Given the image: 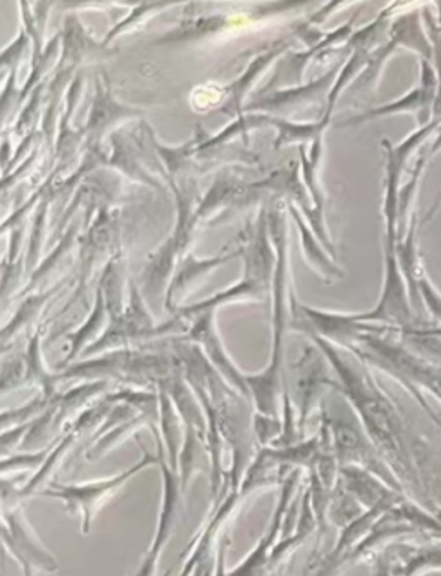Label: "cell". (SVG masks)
I'll use <instances>...</instances> for the list:
<instances>
[{
  "instance_id": "30bf717a",
  "label": "cell",
  "mask_w": 441,
  "mask_h": 576,
  "mask_svg": "<svg viewBox=\"0 0 441 576\" xmlns=\"http://www.w3.org/2000/svg\"><path fill=\"white\" fill-rule=\"evenodd\" d=\"M195 576H214L213 575V565H204L202 568L197 569Z\"/></svg>"
},
{
  "instance_id": "5b68a950",
  "label": "cell",
  "mask_w": 441,
  "mask_h": 576,
  "mask_svg": "<svg viewBox=\"0 0 441 576\" xmlns=\"http://www.w3.org/2000/svg\"><path fill=\"white\" fill-rule=\"evenodd\" d=\"M300 478H302V470H295L284 480L283 486L280 487V499H278L265 537L260 538L252 553L248 554L237 568L228 569L226 576H271L269 575V559L278 545V538L283 533L284 521H287L288 511L295 499Z\"/></svg>"
},
{
  "instance_id": "ba28073f",
  "label": "cell",
  "mask_w": 441,
  "mask_h": 576,
  "mask_svg": "<svg viewBox=\"0 0 441 576\" xmlns=\"http://www.w3.org/2000/svg\"><path fill=\"white\" fill-rule=\"evenodd\" d=\"M52 446L45 447V449L20 450V452L2 456V474L8 477L9 473H23L26 470L39 471L45 459L51 455Z\"/></svg>"
},
{
  "instance_id": "52a82bcc",
  "label": "cell",
  "mask_w": 441,
  "mask_h": 576,
  "mask_svg": "<svg viewBox=\"0 0 441 576\" xmlns=\"http://www.w3.org/2000/svg\"><path fill=\"white\" fill-rule=\"evenodd\" d=\"M161 407H159V434H161L162 444L165 447V456L170 461L171 468L178 471V461H180V450H182L183 434H185V425H183L182 416L178 413L176 407L165 399V395H161Z\"/></svg>"
},
{
  "instance_id": "8992f818",
  "label": "cell",
  "mask_w": 441,
  "mask_h": 576,
  "mask_svg": "<svg viewBox=\"0 0 441 576\" xmlns=\"http://www.w3.org/2000/svg\"><path fill=\"white\" fill-rule=\"evenodd\" d=\"M198 473L209 474V478L213 473L207 437L197 428L185 427L180 461H178V474L182 478L183 489H189L193 478Z\"/></svg>"
},
{
  "instance_id": "277c9868",
  "label": "cell",
  "mask_w": 441,
  "mask_h": 576,
  "mask_svg": "<svg viewBox=\"0 0 441 576\" xmlns=\"http://www.w3.org/2000/svg\"><path fill=\"white\" fill-rule=\"evenodd\" d=\"M327 415V413H326ZM330 422L331 437H333V449H335L336 461L340 470L342 468H358L367 473L378 474L379 480L388 486L397 487L390 471L386 470L385 462L379 459L378 449L370 442L369 437H364L357 425L343 418H333L327 415Z\"/></svg>"
},
{
  "instance_id": "9c48e42d",
  "label": "cell",
  "mask_w": 441,
  "mask_h": 576,
  "mask_svg": "<svg viewBox=\"0 0 441 576\" xmlns=\"http://www.w3.org/2000/svg\"><path fill=\"white\" fill-rule=\"evenodd\" d=\"M373 576H394L391 575L390 561L386 559L385 556H378L375 565V575Z\"/></svg>"
},
{
  "instance_id": "3957f363",
  "label": "cell",
  "mask_w": 441,
  "mask_h": 576,
  "mask_svg": "<svg viewBox=\"0 0 441 576\" xmlns=\"http://www.w3.org/2000/svg\"><path fill=\"white\" fill-rule=\"evenodd\" d=\"M2 542L18 565L30 566L33 572H60L54 554L42 544L32 525L28 523L23 504L2 505Z\"/></svg>"
},
{
  "instance_id": "6da1fadb",
  "label": "cell",
  "mask_w": 441,
  "mask_h": 576,
  "mask_svg": "<svg viewBox=\"0 0 441 576\" xmlns=\"http://www.w3.org/2000/svg\"><path fill=\"white\" fill-rule=\"evenodd\" d=\"M150 466H159L158 456L143 449L142 459L130 466L128 470L119 471L115 477L103 478L87 483H60L51 482L45 489L40 490V498L57 499L63 502L67 514H78L82 518V533L88 535L94 525V520L99 514L100 508L115 498L116 493L133 480L138 473H142Z\"/></svg>"
},
{
  "instance_id": "7a4b0ae2",
  "label": "cell",
  "mask_w": 441,
  "mask_h": 576,
  "mask_svg": "<svg viewBox=\"0 0 441 576\" xmlns=\"http://www.w3.org/2000/svg\"><path fill=\"white\" fill-rule=\"evenodd\" d=\"M158 442L159 470L162 478V499L161 510H159L158 526H155L154 538L152 544L147 548L142 563L138 566L135 576H155L158 575L159 561L164 553L165 545L173 535L174 526H176L180 514L183 510V498L186 490L183 489L182 478L174 471L165 456V447L162 444L161 435L155 437Z\"/></svg>"
}]
</instances>
